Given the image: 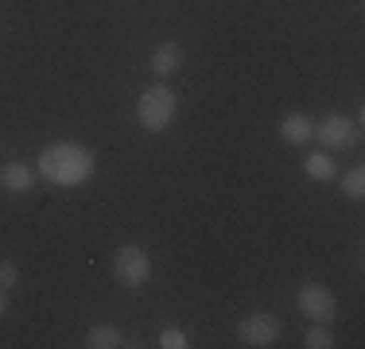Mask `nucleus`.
Returning a JSON list of instances; mask_svg holds the SVG:
<instances>
[{
  "label": "nucleus",
  "mask_w": 365,
  "mask_h": 349,
  "mask_svg": "<svg viewBox=\"0 0 365 349\" xmlns=\"http://www.w3.org/2000/svg\"><path fill=\"white\" fill-rule=\"evenodd\" d=\"M93 152L90 147H82V144H51V147H43V155H39V174L47 182H55V187H78V182H86L93 174Z\"/></svg>",
  "instance_id": "1"
},
{
  "label": "nucleus",
  "mask_w": 365,
  "mask_h": 349,
  "mask_svg": "<svg viewBox=\"0 0 365 349\" xmlns=\"http://www.w3.org/2000/svg\"><path fill=\"white\" fill-rule=\"evenodd\" d=\"M136 120H140L144 132H163L175 120V93L168 85H148L136 101Z\"/></svg>",
  "instance_id": "2"
},
{
  "label": "nucleus",
  "mask_w": 365,
  "mask_h": 349,
  "mask_svg": "<svg viewBox=\"0 0 365 349\" xmlns=\"http://www.w3.org/2000/svg\"><path fill=\"white\" fill-rule=\"evenodd\" d=\"M113 276L120 287H144L152 279V256L140 244H120L117 256H113Z\"/></svg>",
  "instance_id": "3"
},
{
  "label": "nucleus",
  "mask_w": 365,
  "mask_h": 349,
  "mask_svg": "<svg viewBox=\"0 0 365 349\" xmlns=\"http://www.w3.org/2000/svg\"><path fill=\"white\" fill-rule=\"evenodd\" d=\"M280 334H284L280 318H276V314H264V311L245 314V318L237 322V342L241 345H253V349L276 345V342H280Z\"/></svg>",
  "instance_id": "4"
},
{
  "label": "nucleus",
  "mask_w": 365,
  "mask_h": 349,
  "mask_svg": "<svg viewBox=\"0 0 365 349\" xmlns=\"http://www.w3.org/2000/svg\"><path fill=\"white\" fill-rule=\"evenodd\" d=\"M315 140L323 144V152H346V147H354L361 140V132L350 117L330 113L327 120H315Z\"/></svg>",
  "instance_id": "5"
},
{
  "label": "nucleus",
  "mask_w": 365,
  "mask_h": 349,
  "mask_svg": "<svg viewBox=\"0 0 365 349\" xmlns=\"http://www.w3.org/2000/svg\"><path fill=\"white\" fill-rule=\"evenodd\" d=\"M295 303H299V311L307 314L311 322H334V314H338V299H334V291H330L327 283H315V279H307V283L299 287V295H295Z\"/></svg>",
  "instance_id": "6"
},
{
  "label": "nucleus",
  "mask_w": 365,
  "mask_h": 349,
  "mask_svg": "<svg viewBox=\"0 0 365 349\" xmlns=\"http://www.w3.org/2000/svg\"><path fill=\"white\" fill-rule=\"evenodd\" d=\"M0 187H4L8 194H28V190L36 187V171H31V163H20V160L4 163V167H0Z\"/></svg>",
  "instance_id": "7"
},
{
  "label": "nucleus",
  "mask_w": 365,
  "mask_h": 349,
  "mask_svg": "<svg viewBox=\"0 0 365 349\" xmlns=\"http://www.w3.org/2000/svg\"><path fill=\"white\" fill-rule=\"evenodd\" d=\"M148 66H152L155 78H171L182 66V47H179V43H171V39L160 43V47L152 51V63H148Z\"/></svg>",
  "instance_id": "8"
},
{
  "label": "nucleus",
  "mask_w": 365,
  "mask_h": 349,
  "mask_svg": "<svg viewBox=\"0 0 365 349\" xmlns=\"http://www.w3.org/2000/svg\"><path fill=\"white\" fill-rule=\"evenodd\" d=\"M280 136L299 147V144H307V140L315 136V120H311L307 113H288V117L280 120Z\"/></svg>",
  "instance_id": "9"
},
{
  "label": "nucleus",
  "mask_w": 365,
  "mask_h": 349,
  "mask_svg": "<svg viewBox=\"0 0 365 349\" xmlns=\"http://www.w3.org/2000/svg\"><path fill=\"white\" fill-rule=\"evenodd\" d=\"M303 171H307L311 179H319V182H334L338 179V163H334L330 152H311L307 160H303Z\"/></svg>",
  "instance_id": "10"
},
{
  "label": "nucleus",
  "mask_w": 365,
  "mask_h": 349,
  "mask_svg": "<svg viewBox=\"0 0 365 349\" xmlns=\"http://www.w3.org/2000/svg\"><path fill=\"white\" fill-rule=\"evenodd\" d=\"M117 345H125V334L117 326H109V322L90 326V334H86V349H117Z\"/></svg>",
  "instance_id": "11"
},
{
  "label": "nucleus",
  "mask_w": 365,
  "mask_h": 349,
  "mask_svg": "<svg viewBox=\"0 0 365 349\" xmlns=\"http://www.w3.org/2000/svg\"><path fill=\"white\" fill-rule=\"evenodd\" d=\"M303 345H307V349H330V345H334L327 322H311V330L303 334Z\"/></svg>",
  "instance_id": "12"
},
{
  "label": "nucleus",
  "mask_w": 365,
  "mask_h": 349,
  "mask_svg": "<svg viewBox=\"0 0 365 349\" xmlns=\"http://www.w3.org/2000/svg\"><path fill=\"white\" fill-rule=\"evenodd\" d=\"M342 194L346 198H361L365 194V167H350L342 174Z\"/></svg>",
  "instance_id": "13"
},
{
  "label": "nucleus",
  "mask_w": 365,
  "mask_h": 349,
  "mask_svg": "<svg viewBox=\"0 0 365 349\" xmlns=\"http://www.w3.org/2000/svg\"><path fill=\"white\" fill-rule=\"evenodd\" d=\"M160 345L163 349H187L190 342H187V334H182L179 326H168V330H160Z\"/></svg>",
  "instance_id": "14"
},
{
  "label": "nucleus",
  "mask_w": 365,
  "mask_h": 349,
  "mask_svg": "<svg viewBox=\"0 0 365 349\" xmlns=\"http://www.w3.org/2000/svg\"><path fill=\"white\" fill-rule=\"evenodd\" d=\"M16 279H20V268L12 264V260H0V287H16Z\"/></svg>",
  "instance_id": "15"
},
{
  "label": "nucleus",
  "mask_w": 365,
  "mask_h": 349,
  "mask_svg": "<svg viewBox=\"0 0 365 349\" xmlns=\"http://www.w3.org/2000/svg\"><path fill=\"white\" fill-rule=\"evenodd\" d=\"M4 314H8V291L0 287V318H4Z\"/></svg>",
  "instance_id": "16"
}]
</instances>
